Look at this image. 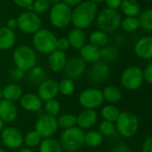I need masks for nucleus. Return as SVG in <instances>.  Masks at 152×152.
Masks as SVG:
<instances>
[{
  "label": "nucleus",
  "instance_id": "obj_6",
  "mask_svg": "<svg viewBox=\"0 0 152 152\" xmlns=\"http://www.w3.org/2000/svg\"><path fill=\"white\" fill-rule=\"evenodd\" d=\"M144 83L142 69L137 65L126 67L121 73L120 83L127 91H134L139 90Z\"/></svg>",
  "mask_w": 152,
  "mask_h": 152
},
{
  "label": "nucleus",
  "instance_id": "obj_3",
  "mask_svg": "<svg viewBox=\"0 0 152 152\" xmlns=\"http://www.w3.org/2000/svg\"><path fill=\"white\" fill-rule=\"evenodd\" d=\"M85 132L77 126L63 130L60 134L59 142L66 152H77L84 145Z\"/></svg>",
  "mask_w": 152,
  "mask_h": 152
},
{
  "label": "nucleus",
  "instance_id": "obj_10",
  "mask_svg": "<svg viewBox=\"0 0 152 152\" xmlns=\"http://www.w3.org/2000/svg\"><path fill=\"white\" fill-rule=\"evenodd\" d=\"M17 23L18 29L25 33L33 35L39 30L41 29V19L39 15L31 12V11H25L22 13L17 17Z\"/></svg>",
  "mask_w": 152,
  "mask_h": 152
},
{
  "label": "nucleus",
  "instance_id": "obj_32",
  "mask_svg": "<svg viewBox=\"0 0 152 152\" xmlns=\"http://www.w3.org/2000/svg\"><path fill=\"white\" fill-rule=\"evenodd\" d=\"M58 127L66 130L76 126V115L72 113H64L56 117Z\"/></svg>",
  "mask_w": 152,
  "mask_h": 152
},
{
  "label": "nucleus",
  "instance_id": "obj_43",
  "mask_svg": "<svg viewBox=\"0 0 152 152\" xmlns=\"http://www.w3.org/2000/svg\"><path fill=\"white\" fill-rule=\"evenodd\" d=\"M142 73H143L144 82H146L147 83L152 84V63L148 64L144 68V70H142Z\"/></svg>",
  "mask_w": 152,
  "mask_h": 152
},
{
  "label": "nucleus",
  "instance_id": "obj_8",
  "mask_svg": "<svg viewBox=\"0 0 152 152\" xmlns=\"http://www.w3.org/2000/svg\"><path fill=\"white\" fill-rule=\"evenodd\" d=\"M97 24L100 31L112 33L121 26V16L116 10L109 8L102 9L97 15Z\"/></svg>",
  "mask_w": 152,
  "mask_h": 152
},
{
  "label": "nucleus",
  "instance_id": "obj_5",
  "mask_svg": "<svg viewBox=\"0 0 152 152\" xmlns=\"http://www.w3.org/2000/svg\"><path fill=\"white\" fill-rule=\"evenodd\" d=\"M116 132L124 138L130 139L139 131L140 122L137 115L130 111L120 112L118 118L115 122Z\"/></svg>",
  "mask_w": 152,
  "mask_h": 152
},
{
  "label": "nucleus",
  "instance_id": "obj_13",
  "mask_svg": "<svg viewBox=\"0 0 152 152\" xmlns=\"http://www.w3.org/2000/svg\"><path fill=\"white\" fill-rule=\"evenodd\" d=\"M87 64L80 56H72L67 59L65 66L64 68V74L66 78L76 80L86 72Z\"/></svg>",
  "mask_w": 152,
  "mask_h": 152
},
{
  "label": "nucleus",
  "instance_id": "obj_4",
  "mask_svg": "<svg viewBox=\"0 0 152 152\" xmlns=\"http://www.w3.org/2000/svg\"><path fill=\"white\" fill-rule=\"evenodd\" d=\"M56 35L48 29H40L32 35V46L35 51L49 55L56 49Z\"/></svg>",
  "mask_w": 152,
  "mask_h": 152
},
{
  "label": "nucleus",
  "instance_id": "obj_19",
  "mask_svg": "<svg viewBox=\"0 0 152 152\" xmlns=\"http://www.w3.org/2000/svg\"><path fill=\"white\" fill-rule=\"evenodd\" d=\"M67 55L65 52L56 49L48 57V65L51 72L57 73L64 71L65 64L67 62Z\"/></svg>",
  "mask_w": 152,
  "mask_h": 152
},
{
  "label": "nucleus",
  "instance_id": "obj_2",
  "mask_svg": "<svg viewBox=\"0 0 152 152\" xmlns=\"http://www.w3.org/2000/svg\"><path fill=\"white\" fill-rule=\"evenodd\" d=\"M12 59L15 66L25 72L37 65V53L33 48L27 45L17 47L12 55Z\"/></svg>",
  "mask_w": 152,
  "mask_h": 152
},
{
  "label": "nucleus",
  "instance_id": "obj_34",
  "mask_svg": "<svg viewBox=\"0 0 152 152\" xmlns=\"http://www.w3.org/2000/svg\"><path fill=\"white\" fill-rule=\"evenodd\" d=\"M100 56L101 61H104L106 63H110L115 61L119 56V51L117 48L113 46H107L105 48H100Z\"/></svg>",
  "mask_w": 152,
  "mask_h": 152
},
{
  "label": "nucleus",
  "instance_id": "obj_44",
  "mask_svg": "<svg viewBox=\"0 0 152 152\" xmlns=\"http://www.w3.org/2000/svg\"><path fill=\"white\" fill-rule=\"evenodd\" d=\"M12 1L21 8L26 9V11H31V6L34 0H12Z\"/></svg>",
  "mask_w": 152,
  "mask_h": 152
},
{
  "label": "nucleus",
  "instance_id": "obj_14",
  "mask_svg": "<svg viewBox=\"0 0 152 152\" xmlns=\"http://www.w3.org/2000/svg\"><path fill=\"white\" fill-rule=\"evenodd\" d=\"M110 66L104 61H99L90 67L87 72V77L90 83L93 84H100L104 83L110 75Z\"/></svg>",
  "mask_w": 152,
  "mask_h": 152
},
{
  "label": "nucleus",
  "instance_id": "obj_41",
  "mask_svg": "<svg viewBox=\"0 0 152 152\" xmlns=\"http://www.w3.org/2000/svg\"><path fill=\"white\" fill-rule=\"evenodd\" d=\"M25 72L15 67L14 69H12L9 72V75H10V78L15 81V82H20L22 81L24 77H25Z\"/></svg>",
  "mask_w": 152,
  "mask_h": 152
},
{
  "label": "nucleus",
  "instance_id": "obj_28",
  "mask_svg": "<svg viewBox=\"0 0 152 152\" xmlns=\"http://www.w3.org/2000/svg\"><path fill=\"white\" fill-rule=\"evenodd\" d=\"M120 8L126 17H136L140 11V7L137 0H123Z\"/></svg>",
  "mask_w": 152,
  "mask_h": 152
},
{
  "label": "nucleus",
  "instance_id": "obj_11",
  "mask_svg": "<svg viewBox=\"0 0 152 152\" xmlns=\"http://www.w3.org/2000/svg\"><path fill=\"white\" fill-rule=\"evenodd\" d=\"M23 132L15 126H7L0 132V140L9 149H19L23 145Z\"/></svg>",
  "mask_w": 152,
  "mask_h": 152
},
{
  "label": "nucleus",
  "instance_id": "obj_53",
  "mask_svg": "<svg viewBox=\"0 0 152 152\" xmlns=\"http://www.w3.org/2000/svg\"><path fill=\"white\" fill-rule=\"evenodd\" d=\"M89 1H91V2H93V3L97 4V3H100V2H103V1H105V0H89Z\"/></svg>",
  "mask_w": 152,
  "mask_h": 152
},
{
  "label": "nucleus",
  "instance_id": "obj_48",
  "mask_svg": "<svg viewBox=\"0 0 152 152\" xmlns=\"http://www.w3.org/2000/svg\"><path fill=\"white\" fill-rule=\"evenodd\" d=\"M6 27L9 28V29H11V30H14V31H15V29L18 28L17 18H14V17L9 18V19L7 21V23H6Z\"/></svg>",
  "mask_w": 152,
  "mask_h": 152
},
{
  "label": "nucleus",
  "instance_id": "obj_54",
  "mask_svg": "<svg viewBox=\"0 0 152 152\" xmlns=\"http://www.w3.org/2000/svg\"><path fill=\"white\" fill-rule=\"evenodd\" d=\"M2 99V88L0 87V100Z\"/></svg>",
  "mask_w": 152,
  "mask_h": 152
},
{
  "label": "nucleus",
  "instance_id": "obj_16",
  "mask_svg": "<svg viewBox=\"0 0 152 152\" xmlns=\"http://www.w3.org/2000/svg\"><path fill=\"white\" fill-rule=\"evenodd\" d=\"M99 115L96 110L83 109L76 115V126L83 131L91 130L98 123Z\"/></svg>",
  "mask_w": 152,
  "mask_h": 152
},
{
  "label": "nucleus",
  "instance_id": "obj_27",
  "mask_svg": "<svg viewBox=\"0 0 152 152\" xmlns=\"http://www.w3.org/2000/svg\"><path fill=\"white\" fill-rule=\"evenodd\" d=\"M104 136L98 130H89L84 134V145L90 148H98L102 145Z\"/></svg>",
  "mask_w": 152,
  "mask_h": 152
},
{
  "label": "nucleus",
  "instance_id": "obj_56",
  "mask_svg": "<svg viewBox=\"0 0 152 152\" xmlns=\"http://www.w3.org/2000/svg\"><path fill=\"white\" fill-rule=\"evenodd\" d=\"M145 1H148V2H152V0H145Z\"/></svg>",
  "mask_w": 152,
  "mask_h": 152
},
{
  "label": "nucleus",
  "instance_id": "obj_17",
  "mask_svg": "<svg viewBox=\"0 0 152 152\" xmlns=\"http://www.w3.org/2000/svg\"><path fill=\"white\" fill-rule=\"evenodd\" d=\"M43 103L44 102L38 96V94L34 92L23 93L19 100L20 107L23 110L31 113H36L40 111L43 108Z\"/></svg>",
  "mask_w": 152,
  "mask_h": 152
},
{
  "label": "nucleus",
  "instance_id": "obj_50",
  "mask_svg": "<svg viewBox=\"0 0 152 152\" xmlns=\"http://www.w3.org/2000/svg\"><path fill=\"white\" fill-rule=\"evenodd\" d=\"M17 152H34L32 148H27V147H24V148H19V150Z\"/></svg>",
  "mask_w": 152,
  "mask_h": 152
},
{
  "label": "nucleus",
  "instance_id": "obj_29",
  "mask_svg": "<svg viewBox=\"0 0 152 152\" xmlns=\"http://www.w3.org/2000/svg\"><path fill=\"white\" fill-rule=\"evenodd\" d=\"M89 41H90V44H91L99 48H102L108 45L109 38H108L107 33H106L100 30H97V31H92L90 34Z\"/></svg>",
  "mask_w": 152,
  "mask_h": 152
},
{
  "label": "nucleus",
  "instance_id": "obj_7",
  "mask_svg": "<svg viewBox=\"0 0 152 152\" xmlns=\"http://www.w3.org/2000/svg\"><path fill=\"white\" fill-rule=\"evenodd\" d=\"M72 8L63 2L55 4L49 9V22L53 27L64 29L72 23Z\"/></svg>",
  "mask_w": 152,
  "mask_h": 152
},
{
  "label": "nucleus",
  "instance_id": "obj_25",
  "mask_svg": "<svg viewBox=\"0 0 152 152\" xmlns=\"http://www.w3.org/2000/svg\"><path fill=\"white\" fill-rule=\"evenodd\" d=\"M104 100L108 104L115 105L119 103L123 98L121 90L115 85H107L102 90Z\"/></svg>",
  "mask_w": 152,
  "mask_h": 152
},
{
  "label": "nucleus",
  "instance_id": "obj_24",
  "mask_svg": "<svg viewBox=\"0 0 152 152\" xmlns=\"http://www.w3.org/2000/svg\"><path fill=\"white\" fill-rule=\"evenodd\" d=\"M67 39L70 43V47L76 49L80 50L87 42V36L84 32V31L80 29H72L70 31L67 36Z\"/></svg>",
  "mask_w": 152,
  "mask_h": 152
},
{
  "label": "nucleus",
  "instance_id": "obj_30",
  "mask_svg": "<svg viewBox=\"0 0 152 152\" xmlns=\"http://www.w3.org/2000/svg\"><path fill=\"white\" fill-rule=\"evenodd\" d=\"M39 148V152H64L59 140L54 138L42 139Z\"/></svg>",
  "mask_w": 152,
  "mask_h": 152
},
{
  "label": "nucleus",
  "instance_id": "obj_26",
  "mask_svg": "<svg viewBox=\"0 0 152 152\" xmlns=\"http://www.w3.org/2000/svg\"><path fill=\"white\" fill-rule=\"evenodd\" d=\"M27 79L29 83H31L33 86H39L44 80L47 79V75L45 70L39 66L36 65L33 68H31L29 72H27Z\"/></svg>",
  "mask_w": 152,
  "mask_h": 152
},
{
  "label": "nucleus",
  "instance_id": "obj_52",
  "mask_svg": "<svg viewBox=\"0 0 152 152\" xmlns=\"http://www.w3.org/2000/svg\"><path fill=\"white\" fill-rule=\"evenodd\" d=\"M48 1L50 2V3H52L53 5H55V4H58V3H61L63 0H48Z\"/></svg>",
  "mask_w": 152,
  "mask_h": 152
},
{
  "label": "nucleus",
  "instance_id": "obj_55",
  "mask_svg": "<svg viewBox=\"0 0 152 152\" xmlns=\"http://www.w3.org/2000/svg\"><path fill=\"white\" fill-rule=\"evenodd\" d=\"M0 152H7L6 149H4V148H0Z\"/></svg>",
  "mask_w": 152,
  "mask_h": 152
},
{
  "label": "nucleus",
  "instance_id": "obj_9",
  "mask_svg": "<svg viewBox=\"0 0 152 152\" xmlns=\"http://www.w3.org/2000/svg\"><path fill=\"white\" fill-rule=\"evenodd\" d=\"M78 101L83 109L96 110L101 107L105 100L101 90L95 87H91L81 91L78 96Z\"/></svg>",
  "mask_w": 152,
  "mask_h": 152
},
{
  "label": "nucleus",
  "instance_id": "obj_35",
  "mask_svg": "<svg viewBox=\"0 0 152 152\" xmlns=\"http://www.w3.org/2000/svg\"><path fill=\"white\" fill-rule=\"evenodd\" d=\"M43 109L46 115L53 117H57L61 112V104L56 99H50L44 102Z\"/></svg>",
  "mask_w": 152,
  "mask_h": 152
},
{
  "label": "nucleus",
  "instance_id": "obj_33",
  "mask_svg": "<svg viewBox=\"0 0 152 152\" xmlns=\"http://www.w3.org/2000/svg\"><path fill=\"white\" fill-rule=\"evenodd\" d=\"M58 87H59V94L65 97L72 96L76 91L75 82L66 77H64L58 83Z\"/></svg>",
  "mask_w": 152,
  "mask_h": 152
},
{
  "label": "nucleus",
  "instance_id": "obj_37",
  "mask_svg": "<svg viewBox=\"0 0 152 152\" xmlns=\"http://www.w3.org/2000/svg\"><path fill=\"white\" fill-rule=\"evenodd\" d=\"M140 26L145 31H152V9H147L139 15Z\"/></svg>",
  "mask_w": 152,
  "mask_h": 152
},
{
  "label": "nucleus",
  "instance_id": "obj_1",
  "mask_svg": "<svg viewBox=\"0 0 152 152\" xmlns=\"http://www.w3.org/2000/svg\"><path fill=\"white\" fill-rule=\"evenodd\" d=\"M98 5L91 1H83L72 12V23L76 29L86 30L91 27L98 15Z\"/></svg>",
  "mask_w": 152,
  "mask_h": 152
},
{
  "label": "nucleus",
  "instance_id": "obj_36",
  "mask_svg": "<svg viewBox=\"0 0 152 152\" xmlns=\"http://www.w3.org/2000/svg\"><path fill=\"white\" fill-rule=\"evenodd\" d=\"M42 140V138L40 135L34 130L28 132L23 136V144L30 148H33L36 147H39L40 142Z\"/></svg>",
  "mask_w": 152,
  "mask_h": 152
},
{
  "label": "nucleus",
  "instance_id": "obj_38",
  "mask_svg": "<svg viewBox=\"0 0 152 152\" xmlns=\"http://www.w3.org/2000/svg\"><path fill=\"white\" fill-rule=\"evenodd\" d=\"M98 131L104 137H110V136L114 135L115 132H116L115 123L108 122V121H105V120H102L99 123V127H98Z\"/></svg>",
  "mask_w": 152,
  "mask_h": 152
},
{
  "label": "nucleus",
  "instance_id": "obj_49",
  "mask_svg": "<svg viewBox=\"0 0 152 152\" xmlns=\"http://www.w3.org/2000/svg\"><path fill=\"white\" fill-rule=\"evenodd\" d=\"M83 0H63V3L65 4L66 6H68L71 8H74L77 6H79Z\"/></svg>",
  "mask_w": 152,
  "mask_h": 152
},
{
  "label": "nucleus",
  "instance_id": "obj_45",
  "mask_svg": "<svg viewBox=\"0 0 152 152\" xmlns=\"http://www.w3.org/2000/svg\"><path fill=\"white\" fill-rule=\"evenodd\" d=\"M141 152H152V135L147 137L143 141Z\"/></svg>",
  "mask_w": 152,
  "mask_h": 152
},
{
  "label": "nucleus",
  "instance_id": "obj_12",
  "mask_svg": "<svg viewBox=\"0 0 152 152\" xmlns=\"http://www.w3.org/2000/svg\"><path fill=\"white\" fill-rule=\"evenodd\" d=\"M58 128L56 117L46 114L40 115L34 124V131H36L42 139L52 138L58 131Z\"/></svg>",
  "mask_w": 152,
  "mask_h": 152
},
{
  "label": "nucleus",
  "instance_id": "obj_51",
  "mask_svg": "<svg viewBox=\"0 0 152 152\" xmlns=\"http://www.w3.org/2000/svg\"><path fill=\"white\" fill-rule=\"evenodd\" d=\"M5 123L1 120V118H0V132H1L3 131V129L5 128Z\"/></svg>",
  "mask_w": 152,
  "mask_h": 152
},
{
  "label": "nucleus",
  "instance_id": "obj_46",
  "mask_svg": "<svg viewBox=\"0 0 152 152\" xmlns=\"http://www.w3.org/2000/svg\"><path fill=\"white\" fill-rule=\"evenodd\" d=\"M123 0H105V3L107 6V8L112 9V10H116L121 7Z\"/></svg>",
  "mask_w": 152,
  "mask_h": 152
},
{
  "label": "nucleus",
  "instance_id": "obj_23",
  "mask_svg": "<svg viewBox=\"0 0 152 152\" xmlns=\"http://www.w3.org/2000/svg\"><path fill=\"white\" fill-rule=\"evenodd\" d=\"M23 94V90L17 83H11L2 88V99L15 102L19 101Z\"/></svg>",
  "mask_w": 152,
  "mask_h": 152
},
{
  "label": "nucleus",
  "instance_id": "obj_15",
  "mask_svg": "<svg viewBox=\"0 0 152 152\" xmlns=\"http://www.w3.org/2000/svg\"><path fill=\"white\" fill-rule=\"evenodd\" d=\"M37 94L43 102L56 99L59 94L58 82L55 79L47 78L37 87Z\"/></svg>",
  "mask_w": 152,
  "mask_h": 152
},
{
  "label": "nucleus",
  "instance_id": "obj_21",
  "mask_svg": "<svg viewBox=\"0 0 152 152\" xmlns=\"http://www.w3.org/2000/svg\"><path fill=\"white\" fill-rule=\"evenodd\" d=\"M79 51H80V57L86 64H93L101 60L100 48L90 43H86Z\"/></svg>",
  "mask_w": 152,
  "mask_h": 152
},
{
  "label": "nucleus",
  "instance_id": "obj_39",
  "mask_svg": "<svg viewBox=\"0 0 152 152\" xmlns=\"http://www.w3.org/2000/svg\"><path fill=\"white\" fill-rule=\"evenodd\" d=\"M121 26L126 32H133L139 29L140 23L137 17H125L121 22Z\"/></svg>",
  "mask_w": 152,
  "mask_h": 152
},
{
  "label": "nucleus",
  "instance_id": "obj_31",
  "mask_svg": "<svg viewBox=\"0 0 152 152\" xmlns=\"http://www.w3.org/2000/svg\"><path fill=\"white\" fill-rule=\"evenodd\" d=\"M119 114L120 111L118 107L115 105H112V104H107L103 106L100 111V115L102 119L112 123H115L116 121V119L119 116Z\"/></svg>",
  "mask_w": 152,
  "mask_h": 152
},
{
  "label": "nucleus",
  "instance_id": "obj_40",
  "mask_svg": "<svg viewBox=\"0 0 152 152\" xmlns=\"http://www.w3.org/2000/svg\"><path fill=\"white\" fill-rule=\"evenodd\" d=\"M50 9V2L48 0H34L31 6V12L38 15L45 14Z\"/></svg>",
  "mask_w": 152,
  "mask_h": 152
},
{
  "label": "nucleus",
  "instance_id": "obj_22",
  "mask_svg": "<svg viewBox=\"0 0 152 152\" xmlns=\"http://www.w3.org/2000/svg\"><path fill=\"white\" fill-rule=\"evenodd\" d=\"M16 42V33L6 26L0 27V50L7 51L13 48Z\"/></svg>",
  "mask_w": 152,
  "mask_h": 152
},
{
  "label": "nucleus",
  "instance_id": "obj_20",
  "mask_svg": "<svg viewBox=\"0 0 152 152\" xmlns=\"http://www.w3.org/2000/svg\"><path fill=\"white\" fill-rule=\"evenodd\" d=\"M134 52L141 59H152V36L140 39L134 45Z\"/></svg>",
  "mask_w": 152,
  "mask_h": 152
},
{
  "label": "nucleus",
  "instance_id": "obj_18",
  "mask_svg": "<svg viewBox=\"0 0 152 152\" xmlns=\"http://www.w3.org/2000/svg\"><path fill=\"white\" fill-rule=\"evenodd\" d=\"M19 115V108L15 102L6 99L0 100V118L5 124L14 123Z\"/></svg>",
  "mask_w": 152,
  "mask_h": 152
},
{
  "label": "nucleus",
  "instance_id": "obj_42",
  "mask_svg": "<svg viewBox=\"0 0 152 152\" xmlns=\"http://www.w3.org/2000/svg\"><path fill=\"white\" fill-rule=\"evenodd\" d=\"M70 48H71L70 47V43H69L67 38H65V37L57 38V41H56V49L57 50L65 52Z\"/></svg>",
  "mask_w": 152,
  "mask_h": 152
},
{
  "label": "nucleus",
  "instance_id": "obj_47",
  "mask_svg": "<svg viewBox=\"0 0 152 152\" xmlns=\"http://www.w3.org/2000/svg\"><path fill=\"white\" fill-rule=\"evenodd\" d=\"M111 152H132V149L128 145L124 143H119L113 148Z\"/></svg>",
  "mask_w": 152,
  "mask_h": 152
}]
</instances>
